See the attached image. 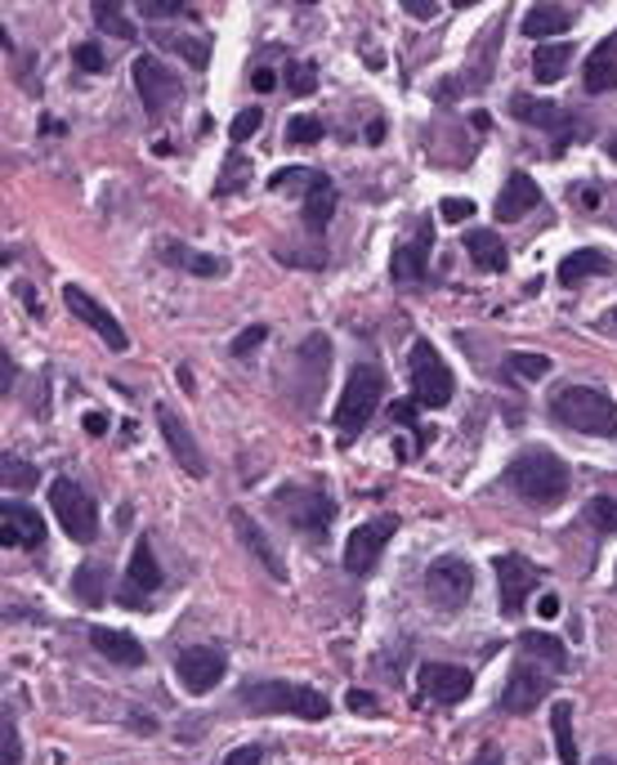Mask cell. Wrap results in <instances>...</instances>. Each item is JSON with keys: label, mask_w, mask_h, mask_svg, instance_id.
I'll return each mask as SVG.
<instances>
[{"label": "cell", "mask_w": 617, "mask_h": 765, "mask_svg": "<svg viewBox=\"0 0 617 765\" xmlns=\"http://www.w3.org/2000/svg\"><path fill=\"white\" fill-rule=\"evenodd\" d=\"M573 23H577L573 10H560V6H532V10L524 14V36L546 45V36H560V32H569Z\"/></svg>", "instance_id": "obj_24"}, {"label": "cell", "mask_w": 617, "mask_h": 765, "mask_svg": "<svg viewBox=\"0 0 617 765\" xmlns=\"http://www.w3.org/2000/svg\"><path fill=\"white\" fill-rule=\"evenodd\" d=\"M551 689H555V685H551V676L537 671V667H528V663H519V667L510 671L506 689H502V712L524 717V712H532V708H537V703H541Z\"/></svg>", "instance_id": "obj_15"}, {"label": "cell", "mask_w": 617, "mask_h": 765, "mask_svg": "<svg viewBox=\"0 0 617 765\" xmlns=\"http://www.w3.org/2000/svg\"><path fill=\"white\" fill-rule=\"evenodd\" d=\"M264 336H268V327H264V323H255V327H246V331H242V336L233 340V354H238V359H242V354H251V350H255V345H260Z\"/></svg>", "instance_id": "obj_44"}, {"label": "cell", "mask_w": 617, "mask_h": 765, "mask_svg": "<svg viewBox=\"0 0 617 765\" xmlns=\"http://www.w3.org/2000/svg\"><path fill=\"white\" fill-rule=\"evenodd\" d=\"M551 416L560 426L577 430V435H595V439H608L617 430V403L595 390V385H569L551 398Z\"/></svg>", "instance_id": "obj_3"}, {"label": "cell", "mask_w": 617, "mask_h": 765, "mask_svg": "<svg viewBox=\"0 0 617 765\" xmlns=\"http://www.w3.org/2000/svg\"><path fill=\"white\" fill-rule=\"evenodd\" d=\"M582 81H586L591 95H608V90H617V36H608V41L595 45V54L586 58Z\"/></svg>", "instance_id": "obj_23"}, {"label": "cell", "mask_w": 617, "mask_h": 765, "mask_svg": "<svg viewBox=\"0 0 617 765\" xmlns=\"http://www.w3.org/2000/svg\"><path fill=\"white\" fill-rule=\"evenodd\" d=\"M519 649H524L528 658H541V663H551V667H564V663H569V654H564V641L546 636V632H524Z\"/></svg>", "instance_id": "obj_32"}, {"label": "cell", "mask_w": 617, "mask_h": 765, "mask_svg": "<svg viewBox=\"0 0 617 765\" xmlns=\"http://www.w3.org/2000/svg\"><path fill=\"white\" fill-rule=\"evenodd\" d=\"M586 524L599 533H617V502L613 498H591L586 502Z\"/></svg>", "instance_id": "obj_35"}, {"label": "cell", "mask_w": 617, "mask_h": 765, "mask_svg": "<svg viewBox=\"0 0 617 765\" xmlns=\"http://www.w3.org/2000/svg\"><path fill=\"white\" fill-rule=\"evenodd\" d=\"M367 139H372V144H381V139H385V121H372L367 125Z\"/></svg>", "instance_id": "obj_56"}, {"label": "cell", "mask_w": 617, "mask_h": 765, "mask_svg": "<svg viewBox=\"0 0 617 765\" xmlns=\"http://www.w3.org/2000/svg\"><path fill=\"white\" fill-rule=\"evenodd\" d=\"M465 251H470L474 269H484V273H502L506 269V242L493 229H470L465 233Z\"/></svg>", "instance_id": "obj_28"}, {"label": "cell", "mask_w": 617, "mask_h": 765, "mask_svg": "<svg viewBox=\"0 0 617 765\" xmlns=\"http://www.w3.org/2000/svg\"><path fill=\"white\" fill-rule=\"evenodd\" d=\"M497 578H502V613L506 618H519L528 595L537 591V578L532 569L519 560V555H497Z\"/></svg>", "instance_id": "obj_18"}, {"label": "cell", "mask_w": 617, "mask_h": 765, "mask_svg": "<svg viewBox=\"0 0 617 765\" xmlns=\"http://www.w3.org/2000/svg\"><path fill=\"white\" fill-rule=\"evenodd\" d=\"M264 125V112L260 108H242L238 117H233V125H229V134H233V144H246V139L255 134Z\"/></svg>", "instance_id": "obj_39"}, {"label": "cell", "mask_w": 617, "mask_h": 765, "mask_svg": "<svg viewBox=\"0 0 617 765\" xmlns=\"http://www.w3.org/2000/svg\"><path fill=\"white\" fill-rule=\"evenodd\" d=\"M273 86H278V73H273V67H255V73H251V90L268 95Z\"/></svg>", "instance_id": "obj_47"}, {"label": "cell", "mask_w": 617, "mask_h": 765, "mask_svg": "<svg viewBox=\"0 0 617 765\" xmlns=\"http://www.w3.org/2000/svg\"><path fill=\"white\" fill-rule=\"evenodd\" d=\"M470 595H474V569L461 560V555H439V560L426 569V600L434 609L456 613Z\"/></svg>", "instance_id": "obj_7"}, {"label": "cell", "mask_w": 617, "mask_h": 765, "mask_svg": "<svg viewBox=\"0 0 617 765\" xmlns=\"http://www.w3.org/2000/svg\"><path fill=\"white\" fill-rule=\"evenodd\" d=\"M595 273H613V260L604 251H573L560 260V287H577L582 277H595Z\"/></svg>", "instance_id": "obj_29"}, {"label": "cell", "mask_w": 617, "mask_h": 765, "mask_svg": "<svg viewBox=\"0 0 617 765\" xmlns=\"http://www.w3.org/2000/svg\"><path fill=\"white\" fill-rule=\"evenodd\" d=\"M398 533V515H381V520H367L359 524L350 537H345V550H340V565H345L350 578H367L381 560L385 542Z\"/></svg>", "instance_id": "obj_8"}, {"label": "cell", "mask_w": 617, "mask_h": 765, "mask_svg": "<svg viewBox=\"0 0 617 765\" xmlns=\"http://www.w3.org/2000/svg\"><path fill=\"white\" fill-rule=\"evenodd\" d=\"M403 14L426 23V19H434V14H439V0H403Z\"/></svg>", "instance_id": "obj_46"}, {"label": "cell", "mask_w": 617, "mask_h": 765, "mask_svg": "<svg viewBox=\"0 0 617 765\" xmlns=\"http://www.w3.org/2000/svg\"><path fill=\"white\" fill-rule=\"evenodd\" d=\"M63 300H67V309H73V314H77L86 327H95V331H99V340L108 345V350H117V354H121L125 345H130V340H125V331H121V323H117V318H112V314H108L99 300H90L81 287H67V292H63Z\"/></svg>", "instance_id": "obj_17"}, {"label": "cell", "mask_w": 617, "mask_h": 765, "mask_svg": "<svg viewBox=\"0 0 617 765\" xmlns=\"http://www.w3.org/2000/svg\"><path fill=\"white\" fill-rule=\"evenodd\" d=\"M389 416H394V422H403V426H417V403L398 398V403H389Z\"/></svg>", "instance_id": "obj_48"}, {"label": "cell", "mask_w": 617, "mask_h": 765, "mask_svg": "<svg viewBox=\"0 0 617 765\" xmlns=\"http://www.w3.org/2000/svg\"><path fill=\"white\" fill-rule=\"evenodd\" d=\"M417 685H421V693L426 699H434V703H465L470 693H474V676L465 671V667H452V663H426L421 671H417Z\"/></svg>", "instance_id": "obj_14"}, {"label": "cell", "mask_w": 617, "mask_h": 765, "mask_svg": "<svg viewBox=\"0 0 617 765\" xmlns=\"http://www.w3.org/2000/svg\"><path fill=\"white\" fill-rule=\"evenodd\" d=\"M595 765H617V756H595Z\"/></svg>", "instance_id": "obj_58"}, {"label": "cell", "mask_w": 617, "mask_h": 765, "mask_svg": "<svg viewBox=\"0 0 617 765\" xmlns=\"http://www.w3.org/2000/svg\"><path fill=\"white\" fill-rule=\"evenodd\" d=\"M608 157H613V162H617V134H613V139H608Z\"/></svg>", "instance_id": "obj_57"}, {"label": "cell", "mask_w": 617, "mask_h": 765, "mask_svg": "<svg viewBox=\"0 0 617 765\" xmlns=\"http://www.w3.org/2000/svg\"><path fill=\"white\" fill-rule=\"evenodd\" d=\"M134 90H140V99H144L148 112H162L166 103L179 99V81L170 77V67L157 54H140V58H134Z\"/></svg>", "instance_id": "obj_13"}, {"label": "cell", "mask_w": 617, "mask_h": 765, "mask_svg": "<svg viewBox=\"0 0 617 765\" xmlns=\"http://www.w3.org/2000/svg\"><path fill=\"white\" fill-rule=\"evenodd\" d=\"M73 58H77L81 73H103V50L99 45H77Z\"/></svg>", "instance_id": "obj_43"}, {"label": "cell", "mask_w": 617, "mask_h": 765, "mask_svg": "<svg viewBox=\"0 0 617 765\" xmlns=\"http://www.w3.org/2000/svg\"><path fill=\"white\" fill-rule=\"evenodd\" d=\"M613 323H617V309H613Z\"/></svg>", "instance_id": "obj_59"}, {"label": "cell", "mask_w": 617, "mask_h": 765, "mask_svg": "<svg viewBox=\"0 0 617 765\" xmlns=\"http://www.w3.org/2000/svg\"><path fill=\"white\" fill-rule=\"evenodd\" d=\"M430 247H434V225L421 220L417 242H398L394 247V260H389L394 283H421V277L430 273Z\"/></svg>", "instance_id": "obj_16"}, {"label": "cell", "mask_w": 617, "mask_h": 765, "mask_svg": "<svg viewBox=\"0 0 617 765\" xmlns=\"http://www.w3.org/2000/svg\"><path fill=\"white\" fill-rule=\"evenodd\" d=\"M510 112H515L524 125H537V130H555V125H560V108H555V103H546V99L515 95V99H510Z\"/></svg>", "instance_id": "obj_31"}, {"label": "cell", "mask_w": 617, "mask_h": 765, "mask_svg": "<svg viewBox=\"0 0 617 765\" xmlns=\"http://www.w3.org/2000/svg\"><path fill=\"white\" fill-rule=\"evenodd\" d=\"M296 179H313V175H309V171H300V166H287V171H278V175H273L268 184H273V188H291Z\"/></svg>", "instance_id": "obj_50"}, {"label": "cell", "mask_w": 617, "mask_h": 765, "mask_svg": "<svg viewBox=\"0 0 617 765\" xmlns=\"http://www.w3.org/2000/svg\"><path fill=\"white\" fill-rule=\"evenodd\" d=\"M157 430H162V439H166L170 457L179 461V470H184L188 479H201V474H206V457H201V448H197L192 430L184 426V416H179L175 407L157 403Z\"/></svg>", "instance_id": "obj_11"}, {"label": "cell", "mask_w": 617, "mask_h": 765, "mask_svg": "<svg viewBox=\"0 0 617 765\" xmlns=\"http://www.w3.org/2000/svg\"><path fill=\"white\" fill-rule=\"evenodd\" d=\"M233 528H238V537H242V546L255 555V560L273 573V582H287V560H283V555L278 550H273V542L264 537V528L246 515V511H233Z\"/></svg>", "instance_id": "obj_20"}, {"label": "cell", "mask_w": 617, "mask_h": 765, "mask_svg": "<svg viewBox=\"0 0 617 765\" xmlns=\"http://www.w3.org/2000/svg\"><path fill=\"white\" fill-rule=\"evenodd\" d=\"M474 765H502V752L497 747H484V752L474 756Z\"/></svg>", "instance_id": "obj_55"}, {"label": "cell", "mask_w": 617, "mask_h": 765, "mask_svg": "<svg viewBox=\"0 0 617 765\" xmlns=\"http://www.w3.org/2000/svg\"><path fill=\"white\" fill-rule=\"evenodd\" d=\"M322 134H327V125H322L318 117H296V121L287 125V144H318Z\"/></svg>", "instance_id": "obj_38"}, {"label": "cell", "mask_w": 617, "mask_h": 765, "mask_svg": "<svg viewBox=\"0 0 617 765\" xmlns=\"http://www.w3.org/2000/svg\"><path fill=\"white\" fill-rule=\"evenodd\" d=\"M335 184L327 179V175H313L309 179V197H305V225L313 229V233H322L327 225H331V216H335Z\"/></svg>", "instance_id": "obj_27"}, {"label": "cell", "mask_w": 617, "mask_h": 765, "mask_svg": "<svg viewBox=\"0 0 617 765\" xmlns=\"http://www.w3.org/2000/svg\"><path fill=\"white\" fill-rule=\"evenodd\" d=\"M5 483H10V489H19V483H23V489H32V483H36V470L23 461H14V457H5Z\"/></svg>", "instance_id": "obj_42"}, {"label": "cell", "mask_w": 617, "mask_h": 765, "mask_svg": "<svg viewBox=\"0 0 617 765\" xmlns=\"http://www.w3.org/2000/svg\"><path fill=\"white\" fill-rule=\"evenodd\" d=\"M569 63H573V41H546V45H537V54H532V77H537L541 86H555V81L569 73Z\"/></svg>", "instance_id": "obj_25"}, {"label": "cell", "mask_w": 617, "mask_h": 765, "mask_svg": "<svg viewBox=\"0 0 617 765\" xmlns=\"http://www.w3.org/2000/svg\"><path fill=\"white\" fill-rule=\"evenodd\" d=\"M551 734H555V752H560V765H577V734H573V703H555L551 712Z\"/></svg>", "instance_id": "obj_30"}, {"label": "cell", "mask_w": 617, "mask_h": 765, "mask_svg": "<svg viewBox=\"0 0 617 765\" xmlns=\"http://www.w3.org/2000/svg\"><path fill=\"white\" fill-rule=\"evenodd\" d=\"M162 260L175 264V269H184V273H192V277H220V273L229 269L220 255L192 251V247H184V242H166V247H162Z\"/></svg>", "instance_id": "obj_26"}, {"label": "cell", "mask_w": 617, "mask_h": 765, "mask_svg": "<svg viewBox=\"0 0 617 765\" xmlns=\"http://www.w3.org/2000/svg\"><path fill=\"white\" fill-rule=\"evenodd\" d=\"M313 86H318V67L313 63H300V58L287 63V90L291 95H309Z\"/></svg>", "instance_id": "obj_37"}, {"label": "cell", "mask_w": 617, "mask_h": 765, "mask_svg": "<svg viewBox=\"0 0 617 765\" xmlns=\"http://www.w3.org/2000/svg\"><path fill=\"white\" fill-rule=\"evenodd\" d=\"M0 739H5V761H0V765H19L23 747H19V725H14L10 712H5V721H0Z\"/></svg>", "instance_id": "obj_40"}, {"label": "cell", "mask_w": 617, "mask_h": 765, "mask_svg": "<svg viewBox=\"0 0 617 765\" xmlns=\"http://www.w3.org/2000/svg\"><path fill=\"white\" fill-rule=\"evenodd\" d=\"M439 211H443L448 220H470V216H474V201H470V197H443Z\"/></svg>", "instance_id": "obj_45"}, {"label": "cell", "mask_w": 617, "mask_h": 765, "mask_svg": "<svg viewBox=\"0 0 617 765\" xmlns=\"http://www.w3.org/2000/svg\"><path fill=\"white\" fill-rule=\"evenodd\" d=\"M140 14H144V19H179L184 6H179V0H144Z\"/></svg>", "instance_id": "obj_41"}, {"label": "cell", "mask_w": 617, "mask_h": 765, "mask_svg": "<svg viewBox=\"0 0 617 765\" xmlns=\"http://www.w3.org/2000/svg\"><path fill=\"white\" fill-rule=\"evenodd\" d=\"M541 201V188H537V179L532 175H524V171H515L506 184H502V197H497V220H524L532 206Z\"/></svg>", "instance_id": "obj_22"}, {"label": "cell", "mask_w": 617, "mask_h": 765, "mask_svg": "<svg viewBox=\"0 0 617 765\" xmlns=\"http://www.w3.org/2000/svg\"><path fill=\"white\" fill-rule=\"evenodd\" d=\"M506 483H510L519 498H528L537 506H555L569 493V466L551 448H528V452H519L510 461Z\"/></svg>", "instance_id": "obj_2"}, {"label": "cell", "mask_w": 617, "mask_h": 765, "mask_svg": "<svg viewBox=\"0 0 617 765\" xmlns=\"http://www.w3.org/2000/svg\"><path fill=\"white\" fill-rule=\"evenodd\" d=\"M95 28L108 32V36H121V41H134V23L121 14L117 0H99L95 6Z\"/></svg>", "instance_id": "obj_33"}, {"label": "cell", "mask_w": 617, "mask_h": 765, "mask_svg": "<svg viewBox=\"0 0 617 765\" xmlns=\"http://www.w3.org/2000/svg\"><path fill=\"white\" fill-rule=\"evenodd\" d=\"M510 372L524 381H541V376H551V359L546 354H510Z\"/></svg>", "instance_id": "obj_36"}, {"label": "cell", "mask_w": 617, "mask_h": 765, "mask_svg": "<svg viewBox=\"0 0 617 765\" xmlns=\"http://www.w3.org/2000/svg\"><path fill=\"white\" fill-rule=\"evenodd\" d=\"M103 569L99 565H81L77 569V600L81 604H103Z\"/></svg>", "instance_id": "obj_34"}, {"label": "cell", "mask_w": 617, "mask_h": 765, "mask_svg": "<svg viewBox=\"0 0 617 765\" xmlns=\"http://www.w3.org/2000/svg\"><path fill=\"white\" fill-rule=\"evenodd\" d=\"M381 398H385V372L376 363H359L350 372V381H345V394H340V403H335V430H340V439H345V444L359 439L363 426L372 422V412L381 407Z\"/></svg>", "instance_id": "obj_4"}, {"label": "cell", "mask_w": 617, "mask_h": 765, "mask_svg": "<svg viewBox=\"0 0 617 765\" xmlns=\"http://www.w3.org/2000/svg\"><path fill=\"white\" fill-rule=\"evenodd\" d=\"M90 645L117 667H144L148 663V649L130 632H117V627H90Z\"/></svg>", "instance_id": "obj_21"}, {"label": "cell", "mask_w": 617, "mask_h": 765, "mask_svg": "<svg viewBox=\"0 0 617 765\" xmlns=\"http://www.w3.org/2000/svg\"><path fill=\"white\" fill-rule=\"evenodd\" d=\"M0 533H5V546H23V550H36L45 542V524L32 506L23 502H5L0 506Z\"/></svg>", "instance_id": "obj_19"}, {"label": "cell", "mask_w": 617, "mask_h": 765, "mask_svg": "<svg viewBox=\"0 0 617 765\" xmlns=\"http://www.w3.org/2000/svg\"><path fill=\"white\" fill-rule=\"evenodd\" d=\"M49 506H54V520L58 528L73 537V542H95L99 533V506L90 502V493L73 479H54L49 483Z\"/></svg>", "instance_id": "obj_6"}, {"label": "cell", "mask_w": 617, "mask_h": 765, "mask_svg": "<svg viewBox=\"0 0 617 765\" xmlns=\"http://www.w3.org/2000/svg\"><path fill=\"white\" fill-rule=\"evenodd\" d=\"M229 765H260V747H238V752H229Z\"/></svg>", "instance_id": "obj_54"}, {"label": "cell", "mask_w": 617, "mask_h": 765, "mask_svg": "<svg viewBox=\"0 0 617 765\" xmlns=\"http://www.w3.org/2000/svg\"><path fill=\"white\" fill-rule=\"evenodd\" d=\"M238 699L251 717H300V721H322L331 712V703L322 699L318 689L309 685H296V680H246L238 689Z\"/></svg>", "instance_id": "obj_1"}, {"label": "cell", "mask_w": 617, "mask_h": 765, "mask_svg": "<svg viewBox=\"0 0 617 765\" xmlns=\"http://www.w3.org/2000/svg\"><path fill=\"white\" fill-rule=\"evenodd\" d=\"M81 426H86V435H95V439H99V435L108 430V416H103V412H86V422H81Z\"/></svg>", "instance_id": "obj_52"}, {"label": "cell", "mask_w": 617, "mask_h": 765, "mask_svg": "<svg viewBox=\"0 0 617 765\" xmlns=\"http://www.w3.org/2000/svg\"><path fill=\"white\" fill-rule=\"evenodd\" d=\"M224 671H229V658H224V649H216V645H192V649H184L179 663H175V676H179V685H184L188 693H211V689L224 680Z\"/></svg>", "instance_id": "obj_9"}, {"label": "cell", "mask_w": 617, "mask_h": 765, "mask_svg": "<svg viewBox=\"0 0 617 765\" xmlns=\"http://www.w3.org/2000/svg\"><path fill=\"white\" fill-rule=\"evenodd\" d=\"M166 582L157 555H153V537H140L130 550V569H125V587H121V604H144L157 587Z\"/></svg>", "instance_id": "obj_12"}, {"label": "cell", "mask_w": 617, "mask_h": 765, "mask_svg": "<svg viewBox=\"0 0 617 765\" xmlns=\"http://www.w3.org/2000/svg\"><path fill=\"white\" fill-rule=\"evenodd\" d=\"M278 502H283L287 520H291L300 533H313V537H322V533L331 528V520H335L331 498L318 493V489H283Z\"/></svg>", "instance_id": "obj_10"}, {"label": "cell", "mask_w": 617, "mask_h": 765, "mask_svg": "<svg viewBox=\"0 0 617 765\" xmlns=\"http://www.w3.org/2000/svg\"><path fill=\"white\" fill-rule=\"evenodd\" d=\"M537 613H541V618H560V595H555V591H546V595L537 600Z\"/></svg>", "instance_id": "obj_51"}, {"label": "cell", "mask_w": 617, "mask_h": 765, "mask_svg": "<svg viewBox=\"0 0 617 765\" xmlns=\"http://www.w3.org/2000/svg\"><path fill=\"white\" fill-rule=\"evenodd\" d=\"M350 708L354 712H381V699H376V693H367V689H354L350 693Z\"/></svg>", "instance_id": "obj_49"}, {"label": "cell", "mask_w": 617, "mask_h": 765, "mask_svg": "<svg viewBox=\"0 0 617 765\" xmlns=\"http://www.w3.org/2000/svg\"><path fill=\"white\" fill-rule=\"evenodd\" d=\"M0 390H5V394L14 390V359L10 354H0Z\"/></svg>", "instance_id": "obj_53"}, {"label": "cell", "mask_w": 617, "mask_h": 765, "mask_svg": "<svg viewBox=\"0 0 617 765\" xmlns=\"http://www.w3.org/2000/svg\"><path fill=\"white\" fill-rule=\"evenodd\" d=\"M407 363H411V398H417L421 407H448L452 403V390H456L452 368L439 359V350H434L430 340L411 345Z\"/></svg>", "instance_id": "obj_5"}]
</instances>
